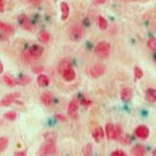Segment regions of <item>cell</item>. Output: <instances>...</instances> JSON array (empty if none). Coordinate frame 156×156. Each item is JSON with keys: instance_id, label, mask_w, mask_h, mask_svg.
Masks as SVG:
<instances>
[{"instance_id": "6da1fadb", "label": "cell", "mask_w": 156, "mask_h": 156, "mask_svg": "<svg viewBox=\"0 0 156 156\" xmlns=\"http://www.w3.org/2000/svg\"><path fill=\"white\" fill-rule=\"evenodd\" d=\"M111 51V45L107 41H100L94 48V53L99 58H106Z\"/></svg>"}, {"instance_id": "7a4b0ae2", "label": "cell", "mask_w": 156, "mask_h": 156, "mask_svg": "<svg viewBox=\"0 0 156 156\" xmlns=\"http://www.w3.org/2000/svg\"><path fill=\"white\" fill-rule=\"evenodd\" d=\"M105 72V67L104 64L102 63H96L94 65L91 66L89 69L86 70V73L91 78H99L101 77L102 74H104Z\"/></svg>"}, {"instance_id": "3957f363", "label": "cell", "mask_w": 156, "mask_h": 156, "mask_svg": "<svg viewBox=\"0 0 156 156\" xmlns=\"http://www.w3.org/2000/svg\"><path fill=\"white\" fill-rule=\"evenodd\" d=\"M79 106H80V101H79V99L74 98L70 101L69 107H68V114H69L70 118L76 119L77 117H78Z\"/></svg>"}, {"instance_id": "277c9868", "label": "cell", "mask_w": 156, "mask_h": 156, "mask_svg": "<svg viewBox=\"0 0 156 156\" xmlns=\"http://www.w3.org/2000/svg\"><path fill=\"white\" fill-rule=\"evenodd\" d=\"M83 35V30L82 26H73L69 30V38L72 41H78L82 38Z\"/></svg>"}, {"instance_id": "5b68a950", "label": "cell", "mask_w": 156, "mask_h": 156, "mask_svg": "<svg viewBox=\"0 0 156 156\" xmlns=\"http://www.w3.org/2000/svg\"><path fill=\"white\" fill-rule=\"evenodd\" d=\"M19 97H20V93H18V92H14V93L7 94L1 101V105L2 106H9L13 102L15 101Z\"/></svg>"}, {"instance_id": "8992f818", "label": "cell", "mask_w": 156, "mask_h": 156, "mask_svg": "<svg viewBox=\"0 0 156 156\" xmlns=\"http://www.w3.org/2000/svg\"><path fill=\"white\" fill-rule=\"evenodd\" d=\"M44 146H45V149L47 150L48 155L54 154L56 152V144H55V139L52 137L47 138V141Z\"/></svg>"}, {"instance_id": "52a82bcc", "label": "cell", "mask_w": 156, "mask_h": 156, "mask_svg": "<svg viewBox=\"0 0 156 156\" xmlns=\"http://www.w3.org/2000/svg\"><path fill=\"white\" fill-rule=\"evenodd\" d=\"M135 134L138 138L141 139H146L149 135V128L144 125H140L135 129Z\"/></svg>"}, {"instance_id": "ba28073f", "label": "cell", "mask_w": 156, "mask_h": 156, "mask_svg": "<svg viewBox=\"0 0 156 156\" xmlns=\"http://www.w3.org/2000/svg\"><path fill=\"white\" fill-rule=\"evenodd\" d=\"M29 52L30 54L34 58H39V57H41V55L43 54L44 48L39 46V45H32L29 48Z\"/></svg>"}, {"instance_id": "9c48e42d", "label": "cell", "mask_w": 156, "mask_h": 156, "mask_svg": "<svg viewBox=\"0 0 156 156\" xmlns=\"http://www.w3.org/2000/svg\"><path fill=\"white\" fill-rule=\"evenodd\" d=\"M41 101L43 105H47V106H50V105H52V102H53V95H52L51 92L46 91L41 94Z\"/></svg>"}, {"instance_id": "30bf717a", "label": "cell", "mask_w": 156, "mask_h": 156, "mask_svg": "<svg viewBox=\"0 0 156 156\" xmlns=\"http://www.w3.org/2000/svg\"><path fill=\"white\" fill-rule=\"evenodd\" d=\"M18 20L20 25L21 26L22 28H24L26 30H29L31 28V24H30V21L29 18L26 16V15H19Z\"/></svg>"}, {"instance_id": "8fae6325", "label": "cell", "mask_w": 156, "mask_h": 156, "mask_svg": "<svg viewBox=\"0 0 156 156\" xmlns=\"http://www.w3.org/2000/svg\"><path fill=\"white\" fill-rule=\"evenodd\" d=\"M131 154L133 156H144L146 154V149L144 146L142 144H136L131 149Z\"/></svg>"}, {"instance_id": "7c38bea8", "label": "cell", "mask_w": 156, "mask_h": 156, "mask_svg": "<svg viewBox=\"0 0 156 156\" xmlns=\"http://www.w3.org/2000/svg\"><path fill=\"white\" fill-rule=\"evenodd\" d=\"M75 76H76V73L74 71V69L73 68H69L67 70H65L63 73L62 74V77L64 79L65 81L67 82H71L73 81L74 79H75Z\"/></svg>"}, {"instance_id": "4fadbf2b", "label": "cell", "mask_w": 156, "mask_h": 156, "mask_svg": "<svg viewBox=\"0 0 156 156\" xmlns=\"http://www.w3.org/2000/svg\"><path fill=\"white\" fill-rule=\"evenodd\" d=\"M92 136H93L95 142L101 141L104 138V130H103V128L101 126L95 127L92 132Z\"/></svg>"}, {"instance_id": "5bb4252c", "label": "cell", "mask_w": 156, "mask_h": 156, "mask_svg": "<svg viewBox=\"0 0 156 156\" xmlns=\"http://www.w3.org/2000/svg\"><path fill=\"white\" fill-rule=\"evenodd\" d=\"M145 99L150 103L156 102V90L153 88H149L145 91Z\"/></svg>"}, {"instance_id": "9a60e30c", "label": "cell", "mask_w": 156, "mask_h": 156, "mask_svg": "<svg viewBox=\"0 0 156 156\" xmlns=\"http://www.w3.org/2000/svg\"><path fill=\"white\" fill-rule=\"evenodd\" d=\"M133 96V91L129 87H124L121 90V99L123 101H129Z\"/></svg>"}, {"instance_id": "2e32d148", "label": "cell", "mask_w": 156, "mask_h": 156, "mask_svg": "<svg viewBox=\"0 0 156 156\" xmlns=\"http://www.w3.org/2000/svg\"><path fill=\"white\" fill-rule=\"evenodd\" d=\"M20 60H21L23 64L29 65L30 63H32L34 58H33L31 55L30 54L29 51H24L21 53V56H20Z\"/></svg>"}, {"instance_id": "e0dca14e", "label": "cell", "mask_w": 156, "mask_h": 156, "mask_svg": "<svg viewBox=\"0 0 156 156\" xmlns=\"http://www.w3.org/2000/svg\"><path fill=\"white\" fill-rule=\"evenodd\" d=\"M105 134L108 139H115V127L112 123L105 125Z\"/></svg>"}, {"instance_id": "ac0fdd59", "label": "cell", "mask_w": 156, "mask_h": 156, "mask_svg": "<svg viewBox=\"0 0 156 156\" xmlns=\"http://www.w3.org/2000/svg\"><path fill=\"white\" fill-rule=\"evenodd\" d=\"M37 83L40 87H46L50 83V80L46 74H40L37 79Z\"/></svg>"}, {"instance_id": "d6986e66", "label": "cell", "mask_w": 156, "mask_h": 156, "mask_svg": "<svg viewBox=\"0 0 156 156\" xmlns=\"http://www.w3.org/2000/svg\"><path fill=\"white\" fill-rule=\"evenodd\" d=\"M60 8H61V14H62V20H65L67 18L69 17V12H70V9H69V4L65 3V2H62L60 4Z\"/></svg>"}, {"instance_id": "ffe728a7", "label": "cell", "mask_w": 156, "mask_h": 156, "mask_svg": "<svg viewBox=\"0 0 156 156\" xmlns=\"http://www.w3.org/2000/svg\"><path fill=\"white\" fill-rule=\"evenodd\" d=\"M69 68H72L71 62H69V60H62V62L59 63V65H58V73H60V75L62 76L63 72L68 69H69Z\"/></svg>"}, {"instance_id": "44dd1931", "label": "cell", "mask_w": 156, "mask_h": 156, "mask_svg": "<svg viewBox=\"0 0 156 156\" xmlns=\"http://www.w3.org/2000/svg\"><path fill=\"white\" fill-rule=\"evenodd\" d=\"M0 28H1V30L4 33H5L6 35H13L14 34V28L10 26V25H8L4 22H2L0 23Z\"/></svg>"}, {"instance_id": "7402d4cb", "label": "cell", "mask_w": 156, "mask_h": 156, "mask_svg": "<svg viewBox=\"0 0 156 156\" xmlns=\"http://www.w3.org/2000/svg\"><path fill=\"white\" fill-rule=\"evenodd\" d=\"M3 80H4V83H6L8 86H9V87H14L15 84H16V80H14L8 73H5L4 76H3Z\"/></svg>"}, {"instance_id": "603a6c76", "label": "cell", "mask_w": 156, "mask_h": 156, "mask_svg": "<svg viewBox=\"0 0 156 156\" xmlns=\"http://www.w3.org/2000/svg\"><path fill=\"white\" fill-rule=\"evenodd\" d=\"M30 81H31L30 77H29L28 75H22L21 77H20L18 80H16V84H19V85H26V84L30 83Z\"/></svg>"}, {"instance_id": "cb8c5ba5", "label": "cell", "mask_w": 156, "mask_h": 156, "mask_svg": "<svg viewBox=\"0 0 156 156\" xmlns=\"http://www.w3.org/2000/svg\"><path fill=\"white\" fill-rule=\"evenodd\" d=\"M50 38H51L50 34L47 31H41L38 34V39L43 43H47L50 41Z\"/></svg>"}, {"instance_id": "d4e9b609", "label": "cell", "mask_w": 156, "mask_h": 156, "mask_svg": "<svg viewBox=\"0 0 156 156\" xmlns=\"http://www.w3.org/2000/svg\"><path fill=\"white\" fill-rule=\"evenodd\" d=\"M92 144H87L86 145H84L83 148V156H91L92 155Z\"/></svg>"}, {"instance_id": "484cf974", "label": "cell", "mask_w": 156, "mask_h": 156, "mask_svg": "<svg viewBox=\"0 0 156 156\" xmlns=\"http://www.w3.org/2000/svg\"><path fill=\"white\" fill-rule=\"evenodd\" d=\"M9 144V140L6 137H1L0 138V151L4 152L5 149H7Z\"/></svg>"}, {"instance_id": "4316f807", "label": "cell", "mask_w": 156, "mask_h": 156, "mask_svg": "<svg viewBox=\"0 0 156 156\" xmlns=\"http://www.w3.org/2000/svg\"><path fill=\"white\" fill-rule=\"evenodd\" d=\"M98 24L99 26H100V28L101 30H106L107 29V27H108L107 20H106L104 17H102V16H99Z\"/></svg>"}, {"instance_id": "83f0119b", "label": "cell", "mask_w": 156, "mask_h": 156, "mask_svg": "<svg viewBox=\"0 0 156 156\" xmlns=\"http://www.w3.org/2000/svg\"><path fill=\"white\" fill-rule=\"evenodd\" d=\"M4 116L5 119L9 120V121H15L17 118V113L11 111V112H8L5 113Z\"/></svg>"}, {"instance_id": "f1b7e54d", "label": "cell", "mask_w": 156, "mask_h": 156, "mask_svg": "<svg viewBox=\"0 0 156 156\" xmlns=\"http://www.w3.org/2000/svg\"><path fill=\"white\" fill-rule=\"evenodd\" d=\"M122 127L121 124H116L115 126V139H119L122 136Z\"/></svg>"}, {"instance_id": "f546056e", "label": "cell", "mask_w": 156, "mask_h": 156, "mask_svg": "<svg viewBox=\"0 0 156 156\" xmlns=\"http://www.w3.org/2000/svg\"><path fill=\"white\" fill-rule=\"evenodd\" d=\"M144 76V72L139 67H135L134 68V77L135 80H140L142 77Z\"/></svg>"}, {"instance_id": "4dcf8cb0", "label": "cell", "mask_w": 156, "mask_h": 156, "mask_svg": "<svg viewBox=\"0 0 156 156\" xmlns=\"http://www.w3.org/2000/svg\"><path fill=\"white\" fill-rule=\"evenodd\" d=\"M148 47L153 51H156V38H151L148 41Z\"/></svg>"}, {"instance_id": "1f68e13d", "label": "cell", "mask_w": 156, "mask_h": 156, "mask_svg": "<svg viewBox=\"0 0 156 156\" xmlns=\"http://www.w3.org/2000/svg\"><path fill=\"white\" fill-rule=\"evenodd\" d=\"M122 144H129L131 143V139L127 136H124V137H122L121 136V138L118 139Z\"/></svg>"}, {"instance_id": "d6a6232c", "label": "cell", "mask_w": 156, "mask_h": 156, "mask_svg": "<svg viewBox=\"0 0 156 156\" xmlns=\"http://www.w3.org/2000/svg\"><path fill=\"white\" fill-rule=\"evenodd\" d=\"M38 155L39 156H48V154H47V150L45 149V146L42 145L39 149V151H38Z\"/></svg>"}, {"instance_id": "836d02e7", "label": "cell", "mask_w": 156, "mask_h": 156, "mask_svg": "<svg viewBox=\"0 0 156 156\" xmlns=\"http://www.w3.org/2000/svg\"><path fill=\"white\" fill-rule=\"evenodd\" d=\"M111 156H127V154L122 150H115L112 153Z\"/></svg>"}, {"instance_id": "e575fe53", "label": "cell", "mask_w": 156, "mask_h": 156, "mask_svg": "<svg viewBox=\"0 0 156 156\" xmlns=\"http://www.w3.org/2000/svg\"><path fill=\"white\" fill-rule=\"evenodd\" d=\"M43 70L44 67H42V66H36L32 69V71L35 73H40L41 72H43Z\"/></svg>"}, {"instance_id": "d590c367", "label": "cell", "mask_w": 156, "mask_h": 156, "mask_svg": "<svg viewBox=\"0 0 156 156\" xmlns=\"http://www.w3.org/2000/svg\"><path fill=\"white\" fill-rule=\"evenodd\" d=\"M55 117L59 120L60 122H67V117L62 114H55Z\"/></svg>"}, {"instance_id": "8d00e7d4", "label": "cell", "mask_w": 156, "mask_h": 156, "mask_svg": "<svg viewBox=\"0 0 156 156\" xmlns=\"http://www.w3.org/2000/svg\"><path fill=\"white\" fill-rule=\"evenodd\" d=\"M81 104L85 106V107H88L89 105H91V101L90 100H88V99H83L82 101H81Z\"/></svg>"}, {"instance_id": "74e56055", "label": "cell", "mask_w": 156, "mask_h": 156, "mask_svg": "<svg viewBox=\"0 0 156 156\" xmlns=\"http://www.w3.org/2000/svg\"><path fill=\"white\" fill-rule=\"evenodd\" d=\"M28 3L30 4H32L34 6H37V5L41 4V1H40V0H30V1H28Z\"/></svg>"}, {"instance_id": "f35d334b", "label": "cell", "mask_w": 156, "mask_h": 156, "mask_svg": "<svg viewBox=\"0 0 156 156\" xmlns=\"http://www.w3.org/2000/svg\"><path fill=\"white\" fill-rule=\"evenodd\" d=\"M4 7H5V2H4V0H1L0 1V11L1 12H4Z\"/></svg>"}, {"instance_id": "ab89813d", "label": "cell", "mask_w": 156, "mask_h": 156, "mask_svg": "<svg viewBox=\"0 0 156 156\" xmlns=\"http://www.w3.org/2000/svg\"><path fill=\"white\" fill-rule=\"evenodd\" d=\"M105 0H96V1H93V4L95 5H98V4H105Z\"/></svg>"}, {"instance_id": "60d3db41", "label": "cell", "mask_w": 156, "mask_h": 156, "mask_svg": "<svg viewBox=\"0 0 156 156\" xmlns=\"http://www.w3.org/2000/svg\"><path fill=\"white\" fill-rule=\"evenodd\" d=\"M15 156H26V153L25 151H17L15 153Z\"/></svg>"}, {"instance_id": "b9f144b4", "label": "cell", "mask_w": 156, "mask_h": 156, "mask_svg": "<svg viewBox=\"0 0 156 156\" xmlns=\"http://www.w3.org/2000/svg\"><path fill=\"white\" fill-rule=\"evenodd\" d=\"M3 71H4V65H3V63L1 62V63H0V73H2Z\"/></svg>"}, {"instance_id": "7bdbcfd3", "label": "cell", "mask_w": 156, "mask_h": 156, "mask_svg": "<svg viewBox=\"0 0 156 156\" xmlns=\"http://www.w3.org/2000/svg\"><path fill=\"white\" fill-rule=\"evenodd\" d=\"M152 154H153V156H156V149H154V150H153Z\"/></svg>"}, {"instance_id": "ee69618b", "label": "cell", "mask_w": 156, "mask_h": 156, "mask_svg": "<svg viewBox=\"0 0 156 156\" xmlns=\"http://www.w3.org/2000/svg\"><path fill=\"white\" fill-rule=\"evenodd\" d=\"M155 62H156V60H155Z\"/></svg>"}]
</instances>
